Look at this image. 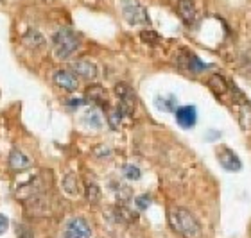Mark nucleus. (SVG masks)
<instances>
[{
  "label": "nucleus",
  "mask_w": 251,
  "mask_h": 238,
  "mask_svg": "<svg viewBox=\"0 0 251 238\" xmlns=\"http://www.w3.org/2000/svg\"><path fill=\"white\" fill-rule=\"evenodd\" d=\"M106 115H108V122L113 129H119L121 127V122H122V117L124 115L119 111V108H108L106 109Z\"/></svg>",
  "instance_id": "19"
},
{
  "label": "nucleus",
  "mask_w": 251,
  "mask_h": 238,
  "mask_svg": "<svg viewBox=\"0 0 251 238\" xmlns=\"http://www.w3.org/2000/svg\"><path fill=\"white\" fill-rule=\"evenodd\" d=\"M217 160H219L221 167H225L226 170H230V172H239L242 168L241 160H239L235 152L230 150L228 147H223V149L217 152Z\"/></svg>",
  "instance_id": "8"
},
{
  "label": "nucleus",
  "mask_w": 251,
  "mask_h": 238,
  "mask_svg": "<svg viewBox=\"0 0 251 238\" xmlns=\"http://www.w3.org/2000/svg\"><path fill=\"white\" fill-rule=\"evenodd\" d=\"M81 47V38L75 31L72 29H59L58 32H54L52 36V48H54V56L65 61V59H70V57L75 54Z\"/></svg>",
  "instance_id": "2"
},
{
  "label": "nucleus",
  "mask_w": 251,
  "mask_h": 238,
  "mask_svg": "<svg viewBox=\"0 0 251 238\" xmlns=\"http://www.w3.org/2000/svg\"><path fill=\"white\" fill-rule=\"evenodd\" d=\"M208 86H210V90H212L215 95H219V97L228 92V83H226V79L221 77V75H212L208 81Z\"/></svg>",
  "instance_id": "14"
},
{
  "label": "nucleus",
  "mask_w": 251,
  "mask_h": 238,
  "mask_svg": "<svg viewBox=\"0 0 251 238\" xmlns=\"http://www.w3.org/2000/svg\"><path fill=\"white\" fill-rule=\"evenodd\" d=\"M122 172H124V176L127 177L129 181H136V179H140V170H138V167H135V165H124Z\"/></svg>",
  "instance_id": "20"
},
{
  "label": "nucleus",
  "mask_w": 251,
  "mask_h": 238,
  "mask_svg": "<svg viewBox=\"0 0 251 238\" xmlns=\"http://www.w3.org/2000/svg\"><path fill=\"white\" fill-rule=\"evenodd\" d=\"M7 228H9V218L0 213V235H4L7 231Z\"/></svg>",
  "instance_id": "23"
},
{
  "label": "nucleus",
  "mask_w": 251,
  "mask_h": 238,
  "mask_svg": "<svg viewBox=\"0 0 251 238\" xmlns=\"http://www.w3.org/2000/svg\"><path fill=\"white\" fill-rule=\"evenodd\" d=\"M122 16L129 25H146V24H149L146 7L138 0H122Z\"/></svg>",
  "instance_id": "3"
},
{
  "label": "nucleus",
  "mask_w": 251,
  "mask_h": 238,
  "mask_svg": "<svg viewBox=\"0 0 251 238\" xmlns=\"http://www.w3.org/2000/svg\"><path fill=\"white\" fill-rule=\"evenodd\" d=\"M70 70H72L77 77L86 79V81H94L97 77V67H95L92 61H86V59H77L70 65Z\"/></svg>",
  "instance_id": "7"
},
{
  "label": "nucleus",
  "mask_w": 251,
  "mask_h": 238,
  "mask_svg": "<svg viewBox=\"0 0 251 238\" xmlns=\"http://www.w3.org/2000/svg\"><path fill=\"white\" fill-rule=\"evenodd\" d=\"M63 238H92V229L84 218L74 217L65 226Z\"/></svg>",
  "instance_id": "5"
},
{
  "label": "nucleus",
  "mask_w": 251,
  "mask_h": 238,
  "mask_svg": "<svg viewBox=\"0 0 251 238\" xmlns=\"http://www.w3.org/2000/svg\"><path fill=\"white\" fill-rule=\"evenodd\" d=\"M24 43H25V47L32 48V50H40L45 47V36L36 29H29L24 34Z\"/></svg>",
  "instance_id": "13"
},
{
  "label": "nucleus",
  "mask_w": 251,
  "mask_h": 238,
  "mask_svg": "<svg viewBox=\"0 0 251 238\" xmlns=\"http://www.w3.org/2000/svg\"><path fill=\"white\" fill-rule=\"evenodd\" d=\"M100 188L97 183L90 181L88 185H86V191H84V197H86V201L90 202V204H97V202H100Z\"/></svg>",
  "instance_id": "16"
},
{
  "label": "nucleus",
  "mask_w": 251,
  "mask_h": 238,
  "mask_svg": "<svg viewBox=\"0 0 251 238\" xmlns=\"http://www.w3.org/2000/svg\"><path fill=\"white\" fill-rule=\"evenodd\" d=\"M140 38H142V42L149 43V45H156V43L160 42V36H158L154 31H144L140 34Z\"/></svg>",
  "instance_id": "21"
},
{
  "label": "nucleus",
  "mask_w": 251,
  "mask_h": 238,
  "mask_svg": "<svg viewBox=\"0 0 251 238\" xmlns=\"http://www.w3.org/2000/svg\"><path fill=\"white\" fill-rule=\"evenodd\" d=\"M9 167L15 172H22V170H29L32 167V160L27 154H24L22 150L13 149L9 152Z\"/></svg>",
  "instance_id": "10"
},
{
  "label": "nucleus",
  "mask_w": 251,
  "mask_h": 238,
  "mask_svg": "<svg viewBox=\"0 0 251 238\" xmlns=\"http://www.w3.org/2000/svg\"><path fill=\"white\" fill-rule=\"evenodd\" d=\"M239 120H241L242 129H244V131L251 129V104L242 102V106H241V115H239Z\"/></svg>",
  "instance_id": "17"
},
{
  "label": "nucleus",
  "mask_w": 251,
  "mask_h": 238,
  "mask_svg": "<svg viewBox=\"0 0 251 238\" xmlns=\"http://www.w3.org/2000/svg\"><path fill=\"white\" fill-rule=\"evenodd\" d=\"M20 238H32V231L29 228H24L20 233Z\"/></svg>",
  "instance_id": "24"
},
{
  "label": "nucleus",
  "mask_w": 251,
  "mask_h": 238,
  "mask_svg": "<svg viewBox=\"0 0 251 238\" xmlns=\"http://www.w3.org/2000/svg\"><path fill=\"white\" fill-rule=\"evenodd\" d=\"M135 204L138 210H147L149 208V204H151V197L149 195H140L135 199Z\"/></svg>",
  "instance_id": "22"
},
{
  "label": "nucleus",
  "mask_w": 251,
  "mask_h": 238,
  "mask_svg": "<svg viewBox=\"0 0 251 238\" xmlns=\"http://www.w3.org/2000/svg\"><path fill=\"white\" fill-rule=\"evenodd\" d=\"M115 95L119 98V102H121L119 104V111L122 115H133V111L136 108V95L129 84L126 83L115 84Z\"/></svg>",
  "instance_id": "4"
},
{
  "label": "nucleus",
  "mask_w": 251,
  "mask_h": 238,
  "mask_svg": "<svg viewBox=\"0 0 251 238\" xmlns=\"http://www.w3.org/2000/svg\"><path fill=\"white\" fill-rule=\"evenodd\" d=\"M84 95H86L88 100H92V102L100 106V108H110V104H108V92H106L100 84H92V86H88L86 92H84Z\"/></svg>",
  "instance_id": "11"
},
{
  "label": "nucleus",
  "mask_w": 251,
  "mask_h": 238,
  "mask_svg": "<svg viewBox=\"0 0 251 238\" xmlns=\"http://www.w3.org/2000/svg\"><path fill=\"white\" fill-rule=\"evenodd\" d=\"M169 222L176 233L185 238H199L201 237V226L198 218L185 208H174L169 212Z\"/></svg>",
  "instance_id": "1"
},
{
  "label": "nucleus",
  "mask_w": 251,
  "mask_h": 238,
  "mask_svg": "<svg viewBox=\"0 0 251 238\" xmlns=\"http://www.w3.org/2000/svg\"><path fill=\"white\" fill-rule=\"evenodd\" d=\"M178 15L179 18L187 24V25H192L196 18H198V13H196V5H194L192 0H179L178 2Z\"/></svg>",
  "instance_id": "12"
},
{
  "label": "nucleus",
  "mask_w": 251,
  "mask_h": 238,
  "mask_svg": "<svg viewBox=\"0 0 251 238\" xmlns=\"http://www.w3.org/2000/svg\"><path fill=\"white\" fill-rule=\"evenodd\" d=\"M84 122L88 125H92L94 129H100L102 127V119H100V115L95 111V109H88L86 113H84Z\"/></svg>",
  "instance_id": "18"
},
{
  "label": "nucleus",
  "mask_w": 251,
  "mask_h": 238,
  "mask_svg": "<svg viewBox=\"0 0 251 238\" xmlns=\"http://www.w3.org/2000/svg\"><path fill=\"white\" fill-rule=\"evenodd\" d=\"M63 190L72 197L77 195L79 193V179L75 174H67V176H65V179H63Z\"/></svg>",
  "instance_id": "15"
},
{
  "label": "nucleus",
  "mask_w": 251,
  "mask_h": 238,
  "mask_svg": "<svg viewBox=\"0 0 251 238\" xmlns=\"http://www.w3.org/2000/svg\"><path fill=\"white\" fill-rule=\"evenodd\" d=\"M52 81L56 86L63 88L65 92H75L79 86L77 75L72 70H56L52 73Z\"/></svg>",
  "instance_id": "6"
},
{
  "label": "nucleus",
  "mask_w": 251,
  "mask_h": 238,
  "mask_svg": "<svg viewBox=\"0 0 251 238\" xmlns=\"http://www.w3.org/2000/svg\"><path fill=\"white\" fill-rule=\"evenodd\" d=\"M196 120H198V113H196V108L194 106H181V108L176 109V122H178L183 129H190L196 125Z\"/></svg>",
  "instance_id": "9"
}]
</instances>
